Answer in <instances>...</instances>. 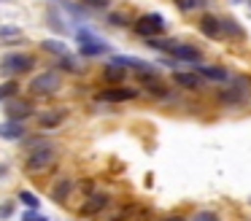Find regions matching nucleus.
<instances>
[{
	"label": "nucleus",
	"instance_id": "1",
	"mask_svg": "<svg viewBox=\"0 0 251 221\" xmlns=\"http://www.w3.org/2000/svg\"><path fill=\"white\" fill-rule=\"evenodd\" d=\"M54 165H57V146L38 143V140H35V148L30 151L27 159H25V172H30V175H41V172L51 170Z\"/></svg>",
	"mask_w": 251,
	"mask_h": 221
},
{
	"label": "nucleus",
	"instance_id": "2",
	"mask_svg": "<svg viewBox=\"0 0 251 221\" xmlns=\"http://www.w3.org/2000/svg\"><path fill=\"white\" fill-rule=\"evenodd\" d=\"M35 65V59L25 51H11L0 59V73L3 75H19V73H27L30 68Z\"/></svg>",
	"mask_w": 251,
	"mask_h": 221
},
{
	"label": "nucleus",
	"instance_id": "3",
	"mask_svg": "<svg viewBox=\"0 0 251 221\" xmlns=\"http://www.w3.org/2000/svg\"><path fill=\"white\" fill-rule=\"evenodd\" d=\"M135 32L141 38H154L165 32V16L162 14H143L141 19H135Z\"/></svg>",
	"mask_w": 251,
	"mask_h": 221
},
{
	"label": "nucleus",
	"instance_id": "4",
	"mask_svg": "<svg viewBox=\"0 0 251 221\" xmlns=\"http://www.w3.org/2000/svg\"><path fill=\"white\" fill-rule=\"evenodd\" d=\"M60 89V75L54 73V70H44V73H38L33 81H30V92L33 95H54V92Z\"/></svg>",
	"mask_w": 251,
	"mask_h": 221
},
{
	"label": "nucleus",
	"instance_id": "5",
	"mask_svg": "<svg viewBox=\"0 0 251 221\" xmlns=\"http://www.w3.org/2000/svg\"><path fill=\"white\" fill-rule=\"evenodd\" d=\"M27 116H33V102L30 100H6V119H17V122H25Z\"/></svg>",
	"mask_w": 251,
	"mask_h": 221
},
{
	"label": "nucleus",
	"instance_id": "6",
	"mask_svg": "<svg viewBox=\"0 0 251 221\" xmlns=\"http://www.w3.org/2000/svg\"><path fill=\"white\" fill-rule=\"evenodd\" d=\"M100 102H127V100H135V89H127V86H111V89L100 92L98 95Z\"/></svg>",
	"mask_w": 251,
	"mask_h": 221
},
{
	"label": "nucleus",
	"instance_id": "7",
	"mask_svg": "<svg viewBox=\"0 0 251 221\" xmlns=\"http://www.w3.org/2000/svg\"><path fill=\"white\" fill-rule=\"evenodd\" d=\"M108 208V194H103V192H92L89 194V199L81 205V216H98V213H103V210Z\"/></svg>",
	"mask_w": 251,
	"mask_h": 221
},
{
	"label": "nucleus",
	"instance_id": "8",
	"mask_svg": "<svg viewBox=\"0 0 251 221\" xmlns=\"http://www.w3.org/2000/svg\"><path fill=\"white\" fill-rule=\"evenodd\" d=\"M170 57L178 59V62H200V49L189 46V43H176L173 49H170Z\"/></svg>",
	"mask_w": 251,
	"mask_h": 221
},
{
	"label": "nucleus",
	"instance_id": "9",
	"mask_svg": "<svg viewBox=\"0 0 251 221\" xmlns=\"http://www.w3.org/2000/svg\"><path fill=\"white\" fill-rule=\"evenodd\" d=\"M25 132H27V127L22 122H17V119H6L0 124V138L3 140H22Z\"/></svg>",
	"mask_w": 251,
	"mask_h": 221
},
{
	"label": "nucleus",
	"instance_id": "10",
	"mask_svg": "<svg viewBox=\"0 0 251 221\" xmlns=\"http://www.w3.org/2000/svg\"><path fill=\"white\" fill-rule=\"evenodd\" d=\"M197 25H200V32H202V35L213 38V41H219V38H222V25H219V16L202 14Z\"/></svg>",
	"mask_w": 251,
	"mask_h": 221
},
{
	"label": "nucleus",
	"instance_id": "11",
	"mask_svg": "<svg viewBox=\"0 0 251 221\" xmlns=\"http://www.w3.org/2000/svg\"><path fill=\"white\" fill-rule=\"evenodd\" d=\"M173 81L181 86V89H200L202 86V78L197 73H189V70H176Z\"/></svg>",
	"mask_w": 251,
	"mask_h": 221
},
{
	"label": "nucleus",
	"instance_id": "12",
	"mask_svg": "<svg viewBox=\"0 0 251 221\" xmlns=\"http://www.w3.org/2000/svg\"><path fill=\"white\" fill-rule=\"evenodd\" d=\"M197 75H200V78H208V81H216V84L229 81L227 70H224V68H213V65H200V68H197Z\"/></svg>",
	"mask_w": 251,
	"mask_h": 221
},
{
	"label": "nucleus",
	"instance_id": "13",
	"mask_svg": "<svg viewBox=\"0 0 251 221\" xmlns=\"http://www.w3.org/2000/svg\"><path fill=\"white\" fill-rule=\"evenodd\" d=\"M111 46L100 38V41H92V43H78V54L81 57H100V54H108Z\"/></svg>",
	"mask_w": 251,
	"mask_h": 221
},
{
	"label": "nucleus",
	"instance_id": "14",
	"mask_svg": "<svg viewBox=\"0 0 251 221\" xmlns=\"http://www.w3.org/2000/svg\"><path fill=\"white\" fill-rule=\"evenodd\" d=\"M65 122V111H49V113H41L38 116V127L41 129H54Z\"/></svg>",
	"mask_w": 251,
	"mask_h": 221
},
{
	"label": "nucleus",
	"instance_id": "15",
	"mask_svg": "<svg viewBox=\"0 0 251 221\" xmlns=\"http://www.w3.org/2000/svg\"><path fill=\"white\" fill-rule=\"evenodd\" d=\"M114 62H119L125 70H135V73H143V70H151V65L141 57H114Z\"/></svg>",
	"mask_w": 251,
	"mask_h": 221
},
{
	"label": "nucleus",
	"instance_id": "16",
	"mask_svg": "<svg viewBox=\"0 0 251 221\" xmlns=\"http://www.w3.org/2000/svg\"><path fill=\"white\" fill-rule=\"evenodd\" d=\"M125 75H127V70L122 68L119 62H114V59H111V62L105 65V70H103V78L108 81V84H122V81H125Z\"/></svg>",
	"mask_w": 251,
	"mask_h": 221
},
{
	"label": "nucleus",
	"instance_id": "17",
	"mask_svg": "<svg viewBox=\"0 0 251 221\" xmlns=\"http://www.w3.org/2000/svg\"><path fill=\"white\" fill-rule=\"evenodd\" d=\"M243 86H232V89H224L219 92V102L222 105H238V102H243Z\"/></svg>",
	"mask_w": 251,
	"mask_h": 221
},
{
	"label": "nucleus",
	"instance_id": "18",
	"mask_svg": "<svg viewBox=\"0 0 251 221\" xmlns=\"http://www.w3.org/2000/svg\"><path fill=\"white\" fill-rule=\"evenodd\" d=\"M73 186H76V183H73L71 178H62V181H57V186L51 189V199H54V202H65V197L73 192Z\"/></svg>",
	"mask_w": 251,
	"mask_h": 221
},
{
	"label": "nucleus",
	"instance_id": "19",
	"mask_svg": "<svg viewBox=\"0 0 251 221\" xmlns=\"http://www.w3.org/2000/svg\"><path fill=\"white\" fill-rule=\"evenodd\" d=\"M219 25H222V35H229V38H243V27H238V22L229 19V16H222L219 19Z\"/></svg>",
	"mask_w": 251,
	"mask_h": 221
},
{
	"label": "nucleus",
	"instance_id": "20",
	"mask_svg": "<svg viewBox=\"0 0 251 221\" xmlns=\"http://www.w3.org/2000/svg\"><path fill=\"white\" fill-rule=\"evenodd\" d=\"M41 46H44V51L54 54V57H65V54H71V51H68L65 43L57 41V38H46V41H41Z\"/></svg>",
	"mask_w": 251,
	"mask_h": 221
},
{
	"label": "nucleus",
	"instance_id": "21",
	"mask_svg": "<svg viewBox=\"0 0 251 221\" xmlns=\"http://www.w3.org/2000/svg\"><path fill=\"white\" fill-rule=\"evenodd\" d=\"M146 43H149L151 49H157V51H165V54H170V49L176 46V41H173V38H159V35L146 38Z\"/></svg>",
	"mask_w": 251,
	"mask_h": 221
},
{
	"label": "nucleus",
	"instance_id": "22",
	"mask_svg": "<svg viewBox=\"0 0 251 221\" xmlns=\"http://www.w3.org/2000/svg\"><path fill=\"white\" fill-rule=\"evenodd\" d=\"M0 38H3V43H22V30L19 27H0Z\"/></svg>",
	"mask_w": 251,
	"mask_h": 221
},
{
	"label": "nucleus",
	"instance_id": "23",
	"mask_svg": "<svg viewBox=\"0 0 251 221\" xmlns=\"http://www.w3.org/2000/svg\"><path fill=\"white\" fill-rule=\"evenodd\" d=\"M17 92H19L17 81H6V84H0V102H6V100H11V97H17Z\"/></svg>",
	"mask_w": 251,
	"mask_h": 221
},
{
	"label": "nucleus",
	"instance_id": "24",
	"mask_svg": "<svg viewBox=\"0 0 251 221\" xmlns=\"http://www.w3.org/2000/svg\"><path fill=\"white\" fill-rule=\"evenodd\" d=\"M92 41H100L98 32L87 30V27H78V30H76V43H92Z\"/></svg>",
	"mask_w": 251,
	"mask_h": 221
},
{
	"label": "nucleus",
	"instance_id": "25",
	"mask_svg": "<svg viewBox=\"0 0 251 221\" xmlns=\"http://www.w3.org/2000/svg\"><path fill=\"white\" fill-rule=\"evenodd\" d=\"M19 202L22 205H27V208H38V197H35L33 192H27V189H22V192H19Z\"/></svg>",
	"mask_w": 251,
	"mask_h": 221
},
{
	"label": "nucleus",
	"instance_id": "26",
	"mask_svg": "<svg viewBox=\"0 0 251 221\" xmlns=\"http://www.w3.org/2000/svg\"><path fill=\"white\" fill-rule=\"evenodd\" d=\"M208 0H176V8L178 11H195L197 5H205Z\"/></svg>",
	"mask_w": 251,
	"mask_h": 221
},
{
	"label": "nucleus",
	"instance_id": "27",
	"mask_svg": "<svg viewBox=\"0 0 251 221\" xmlns=\"http://www.w3.org/2000/svg\"><path fill=\"white\" fill-rule=\"evenodd\" d=\"M60 68H62V70H73V73H76V70H78L76 57H73V54H65V57H60Z\"/></svg>",
	"mask_w": 251,
	"mask_h": 221
},
{
	"label": "nucleus",
	"instance_id": "28",
	"mask_svg": "<svg viewBox=\"0 0 251 221\" xmlns=\"http://www.w3.org/2000/svg\"><path fill=\"white\" fill-rule=\"evenodd\" d=\"M22 221H49L46 216L38 213V208H30L27 213H22Z\"/></svg>",
	"mask_w": 251,
	"mask_h": 221
},
{
	"label": "nucleus",
	"instance_id": "29",
	"mask_svg": "<svg viewBox=\"0 0 251 221\" xmlns=\"http://www.w3.org/2000/svg\"><path fill=\"white\" fill-rule=\"evenodd\" d=\"M192 221H219V216L213 213V210H200V213H195Z\"/></svg>",
	"mask_w": 251,
	"mask_h": 221
},
{
	"label": "nucleus",
	"instance_id": "30",
	"mask_svg": "<svg viewBox=\"0 0 251 221\" xmlns=\"http://www.w3.org/2000/svg\"><path fill=\"white\" fill-rule=\"evenodd\" d=\"M49 22H51V27H54L57 32H62V30H65V25L60 22V14H57V11H51V14H49Z\"/></svg>",
	"mask_w": 251,
	"mask_h": 221
},
{
	"label": "nucleus",
	"instance_id": "31",
	"mask_svg": "<svg viewBox=\"0 0 251 221\" xmlns=\"http://www.w3.org/2000/svg\"><path fill=\"white\" fill-rule=\"evenodd\" d=\"M84 3H87L89 8H105V5L111 3V0H84Z\"/></svg>",
	"mask_w": 251,
	"mask_h": 221
},
{
	"label": "nucleus",
	"instance_id": "32",
	"mask_svg": "<svg viewBox=\"0 0 251 221\" xmlns=\"http://www.w3.org/2000/svg\"><path fill=\"white\" fill-rule=\"evenodd\" d=\"M11 210H14V205H11V202L0 205V219H8V216H11Z\"/></svg>",
	"mask_w": 251,
	"mask_h": 221
},
{
	"label": "nucleus",
	"instance_id": "33",
	"mask_svg": "<svg viewBox=\"0 0 251 221\" xmlns=\"http://www.w3.org/2000/svg\"><path fill=\"white\" fill-rule=\"evenodd\" d=\"M108 25H125V16H122V14H111L108 16Z\"/></svg>",
	"mask_w": 251,
	"mask_h": 221
},
{
	"label": "nucleus",
	"instance_id": "34",
	"mask_svg": "<svg viewBox=\"0 0 251 221\" xmlns=\"http://www.w3.org/2000/svg\"><path fill=\"white\" fill-rule=\"evenodd\" d=\"M165 221H184V219H181V216H168Z\"/></svg>",
	"mask_w": 251,
	"mask_h": 221
},
{
	"label": "nucleus",
	"instance_id": "35",
	"mask_svg": "<svg viewBox=\"0 0 251 221\" xmlns=\"http://www.w3.org/2000/svg\"><path fill=\"white\" fill-rule=\"evenodd\" d=\"M235 3H243V0H235Z\"/></svg>",
	"mask_w": 251,
	"mask_h": 221
}]
</instances>
